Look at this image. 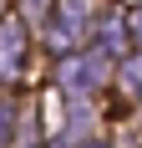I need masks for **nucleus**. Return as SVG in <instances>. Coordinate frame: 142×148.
Instances as JSON below:
<instances>
[{"label": "nucleus", "mask_w": 142, "mask_h": 148, "mask_svg": "<svg viewBox=\"0 0 142 148\" xmlns=\"http://www.w3.org/2000/svg\"><path fill=\"white\" fill-rule=\"evenodd\" d=\"M30 61V41H26V21L10 15L0 21V77H20Z\"/></svg>", "instance_id": "obj_1"}, {"label": "nucleus", "mask_w": 142, "mask_h": 148, "mask_svg": "<svg viewBox=\"0 0 142 148\" xmlns=\"http://www.w3.org/2000/svg\"><path fill=\"white\" fill-rule=\"evenodd\" d=\"M101 77H107V46L91 51V56H71L66 66H61V87L66 92H91Z\"/></svg>", "instance_id": "obj_2"}, {"label": "nucleus", "mask_w": 142, "mask_h": 148, "mask_svg": "<svg viewBox=\"0 0 142 148\" xmlns=\"http://www.w3.org/2000/svg\"><path fill=\"white\" fill-rule=\"evenodd\" d=\"M91 15H97V5H91V0H61V15H56V46H61V51H66V46H76V41L86 36Z\"/></svg>", "instance_id": "obj_3"}, {"label": "nucleus", "mask_w": 142, "mask_h": 148, "mask_svg": "<svg viewBox=\"0 0 142 148\" xmlns=\"http://www.w3.org/2000/svg\"><path fill=\"white\" fill-rule=\"evenodd\" d=\"M127 82H132V87L142 92V61H132V66H127Z\"/></svg>", "instance_id": "obj_4"}, {"label": "nucleus", "mask_w": 142, "mask_h": 148, "mask_svg": "<svg viewBox=\"0 0 142 148\" xmlns=\"http://www.w3.org/2000/svg\"><path fill=\"white\" fill-rule=\"evenodd\" d=\"M5 133H10V107L0 102V143H5Z\"/></svg>", "instance_id": "obj_5"}, {"label": "nucleus", "mask_w": 142, "mask_h": 148, "mask_svg": "<svg viewBox=\"0 0 142 148\" xmlns=\"http://www.w3.org/2000/svg\"><path fill=\"white\" fill-rule=\"evenodd\" d=\"M132 36H137V41H142V10L132 15Z\"/></svg>", "instance_id": "obj_6"}]
</instances>
